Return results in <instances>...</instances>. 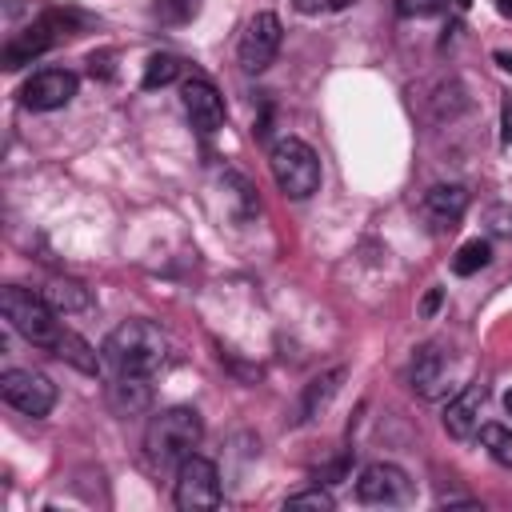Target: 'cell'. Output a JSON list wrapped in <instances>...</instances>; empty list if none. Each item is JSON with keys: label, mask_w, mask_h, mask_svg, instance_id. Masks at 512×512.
Returning <instances> with one entry per match:
<instances>
[{"label": "cell", "mask_w": 512, "mask_h": 512, "mask_svg": "<svg viewBox=\"0 0 512 512\" xmlns=\"http://www.w3.org/2000/svg\"><path fill=\"white\" fill-rule=\"evenodd\" d=\"M100 352L116 376H156L168 360V336L152 320H124L108 332Z\"/></svg>", "instance_id": "6da1fadb"}, {"label": "cell", "mask_w": 512, "mask_h": 512, "mask_svg": "<svg viewBox=\"0 0 512 512\" xmlns=\"http://www.w3.org/2000/svg\"><path fill=\"white\" fill-rule=\"evenodd\" d=\"M496 8H500V16H508V20H512V0H496Z\"/></svg>", "instance_id": "f1b7e54d"}, {"label": "cell", "mask_w": 512, "mask_h": 512, "mask_svg": "<svg viewBox=\"0 0 512 512\" xmlns=\"http://www.w3.org/2000/svg\"><path fill=\"white\" fill-rule=\"evenodd\" d=\"M60 360H68L72 368H80V372H88V376H96L100 372V360H96V352L88 348V340H80L76 332H64L60 336V344L52 348Z\"/></svg>", "instance_id": "e0dca14e"}, {"label": "cell", "mask_w": 512, "mask_h": 512, "mask_svg": "<svg viewBox=\"0 0 512 512\" xmlns=\"http://www.w3.org/2000/svg\"><path fill=\"white\" fill-rule=\"evenodd\" d=\"M280 40H284V28L272 12H256L248 24H244V36H240V68L244 72H264L276 52H280Z\"/></svg>", "instance_id": "ba28073f"}, {"label": "cell", "mask_w": 512, "mask_h": 512, "mask_svg": "<svg viewBox=\"0 0 512 512\" xmlns=\"http://www.w3.org/2000/svg\"><path fill=\"white\" fill-rule=\"evenodd\" d=\"M356 496L364 504H408L412 500V480L400 464H388V460H376L360 472L356 480Z\"/></svg>", "instance_id": "9c48e42d"}, {"label": "cell", "mask_w": 512, "mask_h": 512, "mask_svg": "<svg viewBox=\"0 0 512 512\" xmlns=\"http://www.w3.org/2000/svg\"><path fill=\"white\" fill-rule=\"evenodd\" d=\"M436 304H440V292L432 288V292H428V300H424V312H436Z\"/></svg>", "instance_id": "83f0119b"}, {"label": "cell", "mask_w": 512, "mask_h": 512, "mask_svg": "<svg viewBox=\"0 0 512 512\" xmlns=\"http://www.w3.org/2000/svg\"><path fill=\"white\" fill-rule=\"evenodd\" d=\"M196 12H200V0H156V8H152V16L160 24H188Z\"/></svg>", "instance_id": "7402d4cb"}, {"label": "cell", "mask_w": 512, "mask_h": 512, "mask_svg": "<svg viewBox=\"0 0 512 512\" xmlns=\"http://www.w3.org/2000/svg\"><path fill=\"white\" fill-rule=\"evenodd\" d=\"M76 88H80L76 72H68V68H40L20 88V104L32 108V112H52V108H64L76 96Z\"/></svg>", "instance_id": "8fae6325"}, {"label": "cell", "mask_w": 512, "mask_h": 512, "mask_svg": "<svg viewBox=\"0 0 512 512\" xmlns=\"http://www.w3.org/2000/svg\"><path fill=\"white\" fill-rule=\"evenodd\" d=\"M504 408H508V416H512V392H504Z\"/></svg>", "instance_id": "f546056e"}, {"label": "cell", "mask_w": 512, "mask_h": 512, "mask_svg": "<svg viewBox=\"0 0 512 512\" xmlns=\"http://www.w3.org/2000/svg\"><path fill=\"white\" fill-rule=\"evenodd\" d=\"M484 396H488V384L472 380V384H464V392H456V396L448 400V408H444V428H448V436L468 440V436L480 432V408H484Z\"/></svg>", "instance_id": "7c38bea8"}, {"label": "cell", "mask_w": 512, "mask_h": 512, "mask_svg": "<svg viewBox=\"0 0 512 512\" xmlns=\"http://www.w3.org/2000/svg\"><path fill=\"white\" fill-rule=\"evenodd\" d=\"M500 224H492V232H500V236H512V212H492Z\"/></svg>", "instance_id": "484cf974"}, {"label": "cell", "mask_w": 512, "mask_h": 512, "mask_svg": "<svg viewBox=\"0 0 512 512\" xmlns=\"http://www.w3.org/2000/svg\"><path fill=\"white\" fill-rule=\"evenodd\" d=\"M444 384H448V356L436 344H424L412 360V388L432 400V396L444 392Z\"/></svg>", "instance_id": "5bb4252c"}, {"label": "cell", "mask_w": 512, "mask_h": 512, "mask_svg": "<svg viewBox=\"0 0 512 512\" xmlns=\"http://www.w3.org/2000/svg\"><path fill=\"white\" fill-rule=\"evenodd\" d=\"M504 144H512V96L504 100Z\"/></svg>", "instance_id": "4316f807"}, {"label": "cell", "mask_w": 512, "mask_h": 512, "mask_svg": "<svg viewBox=\"0 0 512 512\" xmlns=\"http://www.w3.org/2000/svg\"><path fill=\"white\" fill-rule=\"evenodd\" d=\"M480 444L488 448V456L504 468H512V432L504 424H480Z\"/></svg>", "instance_id": "44dd1931"}, {"label": "cell", "mask_w": 512, "mask_h": 512, "mask_svg": "<svg viewBox=\"0 0 512 512\" xmlns=\"http://www.w3.org/2000/svg\"><path fill=\"white\" fill-rule=\"evenodd\" d=\"M180 96H184V112H188V120H192V128L200 132V136H212V132H220L224 128V96L216 92V84L208 80V76H188L184 80V88H180Z\"/></svg>", "instance_id": "30bf717a"}, {"label": "cell", "mask_w": 512, "mask_h": 512, "mask_svg": "<svg viewBox=\"0 0 512 512\" xmlns=\"http://www.w3.org/2000/svg\"><path fill=\"white\" fill-rule=\"evenodd\" d=\"M448 8V0H396V12L400 16H440Z\"/></svg>", "instance_id": "cb8c5ba5"}, {"label": "cell", "mask_w": 512, "mask_h": 512, "mask_svg": "<svg viewBox=\"0 0 512 512\" xmlns=\"http://www.w3.org/2000/svg\"><path fill=\"white\" fill-rule=\"evenodd\" d=\"M172 500L180 512H200V508H220L224 500V488H220V472L212 460L204 456H184L176 464V488H172Z\"/></svg>", "instance_id": "5b68a950"}, {"label": "cell", "mask_w": 512, "mask_h": 512, "mask_svg": "<svg viewBox=\"0 0 512 512\" xmlns=\"http://www.w3.org/2000/svg\"><path fill=\"white\" fill-rule=\"evenodd\" d=\"M340 380H344V368H332V372H324V376H316L312 384H308V392H304V404H300V420H312L332 396H336V388H340Z\"/></svg>", "instance_id": "2e32d148"}, {"label": "cell", "mask_w": 512, "mask_h": 512, "mask_svg": "<svg viewBox=\"0 0 512 512\" xmlns=\"http://www.w3.org/2000/svg\"><path fill=\"white\" fill-rule=\"evenodd\" d=\"M44 296H48V304L56 308V312H84L92 300H88V292L76 284V280H52L48 288H44Z\"/></svg>", "instance_id": "d6986e66"}, {"label": "cell", "mask_w": 512, "mask_h": 512, "mask_svg": "<svg viewBox=\"0 0 512 512\" xmlns=\"http://www.w3.org/2000/svg\"><path fill=\"white\" fill-rule=\"evenodd\" d=\"M268 168H272L276 188L288 200H308L320 188V160H316V152L300 136L276 140L272 152H268Z\"/></svg>", "instance_id": "277c9868"}, {"label": "cell", "mask_w": 512, "mask_h": 512, "mask_svg": "<svg viewBox=\"0 0 512 512\" xmlns=\"http://www.w3.org/2000/svg\"><path fill=\"white\" fill-rule=\"evenodd\" d=\"M72 12H48V16H40L36 24H28L24 32H16L8 44H4V68L8 72H16L20 64H28V60H36L40 52H48L60 36H72Z\"/></svg>", "instance_id": "8992f818"}, {"label": "cell", "mask_w": 512, "mask_h": 512, "mask_svg": "<svg viewBox=\"0 0 512 512\" xmlns=\"http://www.w3.org/2000/svg\"><path fill=\"white\" fill-rule=\"evenodd\" d=\"M488 260H492V244L476 236V240H468V244L456 248V256H452V272H456V276H472V272H480Z\"/></svg>", "instance_id": "ffe728a7"}, {"label": "cell", "mask_w": 512, "mask_h": 512, "mask_svg": "<svg viewBox=\"0 0 512 512\" xmlns=\"http://www.w3.org/2000/svg\"><path fill=\"white\" fill-rule=\"evenodd\" d=\"M200 436H204L200 412L188 408V404H172V408H164V412L152 416V424L144 432V456L156 468H172L184 456H192V448L200 444Z\"/></svg>", "instance_id": "7a4b0ae2"}, {"label": "cell", "mask_w": 512, "mask_h": 512, "mask_svg": "<svg viewBox=\"0 0 512 512\" xmlns=\"http://www.w3.org/2000/svg\"><path fill=\"white\" fill-rule=\"evenodd\" d=\"M108 396L120 412H144L152 404V376H116Z\"/></svg>", "instance_id": "9a60e30c"}, {"label": "cell", "mask_w": 512, "mask_h": 512, "mask_svg": "<svg viewBox=\"0 0 512 512\" xmlns=\"http://www.w3.org/2000/svg\"><path fill=\"white\" fill-rule=\"evenodd\" d=\"M0 396H4L16 412L40 420V416H48L52 404H56V384H52L44 372H32V368H8V372L0 376Z\"/></svg>", "instance_id": "52a82bcc"}, {"label": "cell", "mask_w": 512, "mask_h": 512, "mask_svg": "<svg viewBox=\"0 0 512 512\" xmlns=\"http://www.w3.org/2000/svg\"><path fill=\"white\" fill-rule=\"evenodd\" d=\"M176 76H180V60H176L172 52H152V56H148V64H144L140 88H144V92H156V88L172 84Z\"/></svg>", "instance_id": "ac0fdd59"}, {"label": "cell", "mask_w": 512, "mask_h": 512, "mask_svg": "<svg viewBox=\"0 0 512 512\" xmlns=\"http://www.w3.org/2000/svg\"><path fill=\"white\" fill-rule=\"evenodd\" d=\"M464 212H468V192L460 184H432L424 192V216L436 232H452Z\"/></svg>", "instance_id": "4fadbf2b"}, {"label": "cell", "mask_w": 512, "mask_h": 512, "mask_svg": "<svg viewBox=\"0 0 512 512\" xmlns=\"http://www.w3.org/2000/svg\"><path fill=\"white\" fill-rule=\"evenodd\" d=\"M0 312H4V320L12 324V332H20L28 344H36V348H56L60 344V336L68 332L60 320H56V308L48 304V296H36V292H28V288H16V284H8L4 292H0Z\"/></svg>", "instance_id": "3957f363"}, {"label": "cell", "mask_w": 512, "mask_h": 512, "mask_svg": "<svg viewBox=\"0 0 512 512\" xmlns=\"http://www.w3.org/2000/svg\"><path fill=\"white\" fill-rule=\"evenodd\" d=\"M292 4H296V12H304V16H328V12L352 8L356 0H292Z\"/></svg>", "instance_id": "d4e9b609"}, {"label": "cell", "mask_w": 512, "mask_h": 512, "mask_svg": "<svg viewBox=\"0 0 512 512\" xmlns=\"http://www.w3.org/2000/svg\"><path fill=\"white\" fill-rule=\"evenodd\" d=\"M332 496L324 492V488H304V492H292L288 500H284V508H320V512H332Z\"/></svg>", "instance_id": "603a6c76"}]
</instances>
